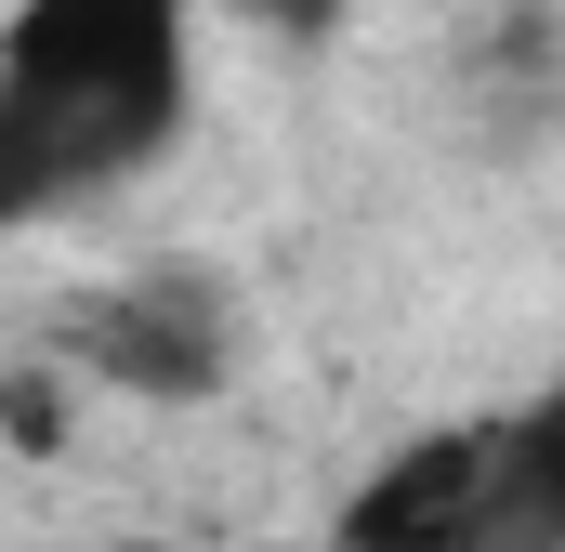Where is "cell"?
I'll list each match as a JSON object with an SVG mask.
<instances>
[{
    "mask_svg": "<svg viewBox=\"0 0 565 552\" xmlns=\"http://www.w3.org/2000/svg\"><path fill=\"white\" fill-rule=\"evenodd\" d=\"M132 552H158V540H132Z\"/></svg>",
    "mask_w": 565,
    "mask_h": 552,
    "instance_id": "cell-7",
    "label": "cell"
},
{
    "mask_svg": "<svg viewBox=\"0 0 565 552\" xmlns=\"http://www.w3.org/2000/svg\"><path fill=\"white\" fill-rule=\"evenodd\" d=\"M0 434L13 447H66V369H13L0 382Z\"/></svg>",
    "mask_w": 565,
    "mask_h": 552,
    "instance_id": "cell-5",
    "label": "cell"
},
{
    "mask_svg": "<svg viewBox=\"0 0 565 552\" xmlns=\"http://www.w3.org/2000/svg\"><path fill=\"white\" fill-rule=\"evenodd\" d=\"M224 355H237V316H224V289L198 264H145V276L93 289L66 316V369L106 382V395H158V408L171 395H211Z\"/></svg>",
    "mask_w": 565,
    "mask_h": 552,
    "instance_id": "cell-2",
    "label": "cell"
},
{
    "mask_svg": "<svg viewBox=\"0 0 565 552\" xmlns=\"http://www.w3.org/2000/svg\"><path fill=\"white\" fill-rule=\"evenodd\" d=\"M473 552H565V382L473 421Z\"/></svg>",
    "mask_w": 565,
    "mask_h": 552,
    "instance_id": "cell-3",
    "label": "cell"
},
{
    "mask_svg": "<svg viewBox=\"0 0 565 552\" xmlns=\"http://www.w3.org/2000/svg\"><path fill=\"white\" fill-rule=\"evenodd\" d=\"M198 0H13L0 26V224L145 171L184 119Z\"/></svg>",
    "mask_w": 565,
    "mask_h": 552,
    "instance_id": "cell-1",
    "label": "cell"
},
{
    "mask_svg": "<svg viewBox=\"0 0 565 552\" xmlns=\"http://www.w3.org/2000/svg\"><path fill=\"white\" fill-rule=\"evenodd\" d=\"M329 552H473V421L395 447V460L342 500Z\"/></svg>",
    "mask_w": 565,
    "mask_h": 552,
    "instance_id": "cell-4",
    "label": "cell"
},
{
    "mask_svg": "<svg viewBox=\"0 0 565 552\" xmlns=\"http://www.w3.org/2000/svg\"><path fill=\"white\" fill-rule=\"evenodd\" d=\"M250 26H277V40H329L342 26V0H237Z\"/></svg>",
    "mask_w": 565,
    "mask_h": 552,
    "instance_id": "cell-6",
    "label": "cell"
}]
</instances>
